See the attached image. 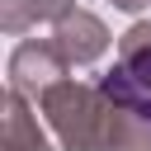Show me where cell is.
<instances>
[{
  "instance_id": "1",
  "label": "cell",
  "mask_w": 151,
  "mask_h": 151,
  "mask_svg": "<svg viewBox=\"0 0 151 151\" xmlns=\"http://www.w3.org/2000/svg\"><path fill=\"white\" fill-rule=\"evenodd\" d=\"M99 90L123 113H132L137 123L151 127V19H137L118 38V57L99 76Z\"/></svg>"
},
{
  "instance_id": "2",
  "label": "cell",
  "mask_w": 151,
  "mask_h": 151,
  "mask_svg": "<svg viewBox=\"0 0 151 151\" xmlns=\"http://www.w3.org/2000/svg\"><path fill=\"white\" fill-rule=\"evenodd\" d=\"M66 57L57 52L52 38H24L14 52H9V90L24 94V99H42L57 80H66Z\"/></svg>"
},
{
  "instance_id": "3",
  "label": "cell",
  "mask_w": 151,
  "mask_h": 151,
  "mask_svg": "<svg viewBox=\"0 0 151 151\" xmlns=\"http://www.w3.org/2000/svg\"><path fill=\"white\" fill-rule=\"evenodd\" d=\"M52 42H57V52L66 57V66H94L104 52H109V28H104V19L99 14H90V9H71L66 19H57L52 24Z\"/></svg>"
},
{
  "instance_id": "4",
  "label": "cell",
  "mask_w": 151,
  "mask_h": 151,
  "mask_svg": "<svg viewBox=\"0 0 151 151\" xmlns=\"http://www.w3.org/2000/svg\"><path fill=\"white\" fill-rule=\"evenodd\" d=\"M0 151H52L42 123H38V104L24 99V94H5V137H0Z\"/></svg>"
},
{
  "instance_id": "5",
  "label": "cell",
  "mask_w": 151,
  "mask_h": 151,
  "mask_svg": "<svg viewBox=\"0 0 151 151\" xmlns=\"http://www.w3.org/2000/svg\"><path fill=\"white\" fill-rule=\"evenodd\" d=\"M76 9V0H0V28L9 38L38 28V24H57Z\"/></svg>"
},
{
  "instance_id": "6",
  "label": "cell",
  "mask_w": 151,
  "mask_h": 151,
  "mask_svg": "<svg viewBox=\"0 0 151 151\" xmlns=\"http://www.w3.org/2000/svg\"><path fill=\"white\" fill-rule=\"evenodd\" d=\"M109 5H113V9H127V14H137V9H146L151 0H109Z\"/></svg>"
}]
</instances>
